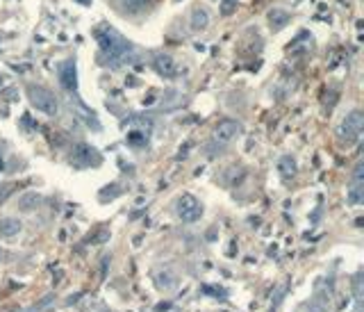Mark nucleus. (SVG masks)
<instances>
[{
  "instance_id": "1",
  "label": "nucleus",
  "mask_w": 364,
  "mask_h": 312,
  "mask_svg": "<svg viewBox=\"0 0 364 312\" xmlns=\"http://www.w3.org/2000/svg\"><path fill=\"white\" fill-rule=\"evenodd\" d=\"M96 39H98V43H100V48L105 50L109 57L118 59L116 66L121 64V62H125L128 53H132V46H130V43L116 32V30H112V27H100V30L96 32Z\"/></svg>"
},
{
  "instance_id": "2",
  "label": "nucleus",
  "mask_w": 364,
  "mask_h": 312,
  "mask_svg": "<svg viewBox=\"0 0 364 312\" xmlns=\"http://www.w3.org/2000/svg\"><path fill=\"white\" fill-rule=\"evenodd\" d=\"M27 98L32 103V107H37L41 114H48V116H55L59 114V103L55 98V94L50 89L41 85H27Z\"/></svg>"
},
{
  "instance_id": "3",
  "label": "nucleus",
  "mask_w": 364,
  "mask_h": 312,
  "mask_svg": "<svg viewBox=\"0 0 364 312\" xmlns=\"http://www.w3.org/2000/svg\"><path fill=\"white\" fill-rule=\"evenodd\" d=\"M362 128H364V118L360 109H353L351 114H346V118L342 121V125L337 128V139L346 146H353L355 141L362 137Z\"/></svg>"
},
{
  "instance_id": "4",
  "label": "nucleus",
  "mask_w": 364,
  "mask_h": 312,
  "mask_svg": "<svg viewBox=\"0 0 364 312\" xmlns=\"http://www.w3.org/2000/svg\"><path fill=\"white\" fill-rule=\"evenodd\" d=\"M176 212L182 221H187V223H196V221L203 216V205L196 196L191 194H182L176 203Z\"/></svg>"
},
{
  "instance_id": "5",
  "label": "nucleus",
  "mask_w": 364,
  "mask_h": 312,
  "mask_svg": "<svg viewBox=\"0 0 364 312\" xmlns=\"http://www.w3.org/2000/svg\"><path fill=\"white\" fill-rule=\"evenodd\" d=\"M244 132V125L237 118H221L214 128V137L219 141H232L235 137H239Z\"/></svg>"
},
{
  "instance_id": "6",
  "label": "nucleus",
  "mask_w": 364,
  "mask_h": 312,
  "mask_svg": "<svg viewBox=\"0 0 364 312\" xmlns=\"http://www.w3.org/2000/svg\"><path fill=\"white\" fill-rule=\"evenodd\" d=\"M348 203L351 205H360L364 201V164L360 162L358 167H355V173H353V185L348 187Z\"/></svg>"
},
{
  "instance_id": "7",
  "label": "nucleus",
  "mask_w": 364,
  "mask_h": 312,
  "mask_svg": "<svg viewBox=\"0 0 364 312\" xmlns=\"http://www.w3.org/2000/svg\"><path fill=\"white\" fill-rule=\"evenodd\" d=\"M59 82L66 92H75L78 89V73H75V62L66 59L64 64L59 66Z\"/></svg>"
},
{
  "instance_id": "8",
  "label": "nucleus",
  "mask_w": 364,
  "mask_h": 312,
  "mask_svg": "<svg viewBox=\"0 0 364 312\" xmlns=\"http://www.w3.org/2000/svg\"><path fill=\"white\" fill-rule=\"evenodd\" d=\"M153 66H155V71L162 78H173L176 76V59H173L171 55H155Z\"/></svg>"
},
{
  "instance_id": "9",
  "label": "nucleus",
  "mask_w": 364,
  "mask_h": 312,
  "mask_svg": "<svg viewBox=\"0 0 364 312\" xmlns=\"http://www.w3.org/2000/svg\"><path fill=\"white\" fill-rule=\"evenodd\" d=\"M207 25H209L207 9H203V7H193V11H191V30H193V32H203V30H207Z\"/></svg>"
},
{
  "instance_id": "10",
  "label": "nucleus",
  "mask_w": 364,
  "mask_h": 312,
  "mask_svg": "<svg viewBox=\"0 0 364 312\" xmlns=\"http://www.w3.org/2000/svg\"><path fill=\"white\" fill-rule=\"evenodd\" d=\"M21 221L14 219V216H7V219H0V235L2 237H14L21 232Z\"/></svg>"
},
{
  "instance_id": "11",
  "label": "nucleus",
  "mask_w": 364,
  "mask_h": 312,
  "mask_svg": "<svg viewBox=\"0 0 364 312\" xmlns=\"http://www.w3.org/2000/svg\"><path fill=\"white\" fill-rule=\"evenodd\" d=\"M157 287H160V290H171V287H176V274H171V271H157Z\"/></svg>"
},
{
  "instance_id": "12",
  "label": "nucleus",
  "mask_w": 364,
  "mask_h": 312,
  "mask_svg": "<svg viewBox=\"0 0 364 312\" xmlns=\"http://www.w3.org/2000/svg\"><path fill=\"white\" fill-rule=\"evenodd\" d=\"M269 21H271V27L280 30V27H284L287 23H289V16H287L284 11H280V9H273V11H269Z\"/></svg>"
},
{
  "instance_id": "13",
  "label": "nucleus",
  "mask_w": 364,
  "mask_h": 312,
  "mask_svg": "<svg viewBox=\"0 0 364 312\" xmlns=\"http://www.w3.org/2000/svg\"><path fill=\"white\" fill-rule=\"evenodd\" d=\"M278 169H280V176H282L284 180H289V178L296 173V164H294V160H291V157H282V160H280V164H278Z\"/></svg>"
},
{
  "instance_id": "14",
  "label": "nucleus",
  "mask_w": 364,
  "mask_h": 312,
  "mask_svg": "<svg viewBox=\"0 0 364 312\" xmlns=\"http://www.w3.org/2000/svg\"><path fill=\"white\" fill-rule=\"evenodd\" d=\"M121 2H123V7L128 11H141L150 5V0H121Z\"/></svg>"
},
{
  "instance_id": "15",
  "label": "nucleus",
  "mask_w": 364,
  "mask_h": 312,
  "mask_svg": "<svg viewBox=\"0 0 364 312\" xmlns=\"http://www.w3.org/2000/svg\"><path fill=\"white\" fill-rule=\"evenodd\" d=\"M362 283H364V276L358 274L353 278V294H355V301L358 303H362V296H364V285Z\"/></svg>"
},
{
  "instance_id": "16",
  "label": "nucleus",
  "mask_w": 364,
  "mask_h": 312,
  "mask_svg": "<svg viewBox=\"0 0 364 312\" xmlns=\"http://www.w3.org/2000/svg\"><path fill=\"white\" fill-rule=\"evenodd\" d=\"M39 203V196L37 194H27V196H23V201H21V208L25 212H30L34 208V205Z\"/></svg>"
},
{
  "instance_id": "17",
  "label": "nucleus",
  "mask_w": 364,
  "mask_h": 312,
  "mask_svg": "<svg viewBox=\"0 0 364 312\" xmlns=\"http://www.w3.org/2000/svg\"><path fill=\"white\" fill-rule=\"evenodd\" d=\"M235 9H237V0H223V2H221V14H223V16H230Z\"/></svg>"
},
{
  "instance_id": "18",
  "label": "nucleus",
  "mask_w": 364,
  "mask_h": 312,
  "mask_svg": "<svg viewBox=\"0 0 364 312\" xmlns=\"http://www.w3.org/2000/svg\"><path fill=\"white\" fill-rule=\"evenodd\" d=\"M353 312H362V303H358V306H355V310Z\"/></svg>"
}]
</instances>
